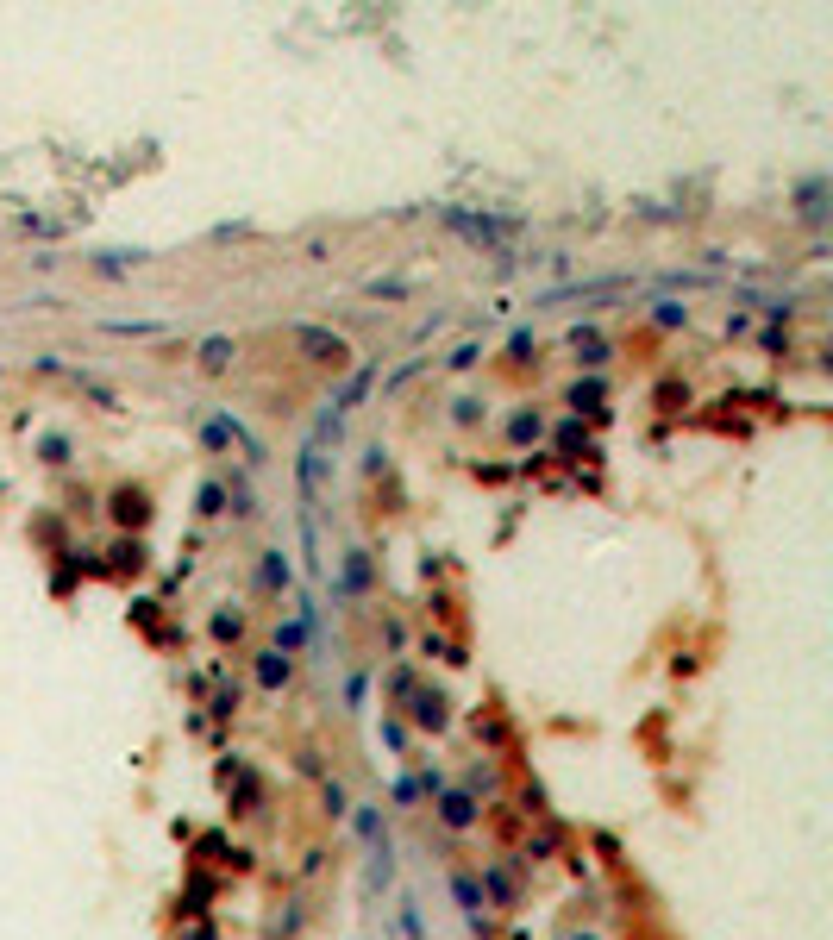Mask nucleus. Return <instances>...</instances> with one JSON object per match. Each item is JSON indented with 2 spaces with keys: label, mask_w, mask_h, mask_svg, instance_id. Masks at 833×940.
<instances>
[{
  "label": "nucleus",
  "mask_w": 833,
  "mask_h": 940,
  "mask_svg": "<svg viewBox=\"0 0 833 940\" xmlns=\"http://www.w3.org/2000/svg\"><path fill=\"white\" fill-rule=\"evenodd\" d=\"M295 345H301L314 364H332V370L351 364V345H345L339 333H326V326H295Z\"/></svg>",
  "instance_id": "f257e3e1"
},
{
  "label": "nucleus",
  "mask_w": 833,
  "mask_h": 940,
  "mask_svg": "<svg viewBox=\"0 0 833 940\" xmlns=\"http://www.w3.org/2000/svg\"><path fill=\"white\" fill-rule=\"evenodd\" d=\"M451 226L470 232V239H483V245H508V226H495V220H464V214H451Z\"/></svg>",
  "instance_id": "f03ea898"
},
{
  "label": "nucleus",
  "mask_w": 833,
  "mask_h": 940,
  "mask_svg": "<svg viewBox=\"0 0 833 940\" xmlns=\"http://www.w3.org/2000/svg\"><path fill=\"white\" fill-rule=\"evenodd\" d=\"M226 358H232V345H226V339H207V345H201V364H207V370H220Z\"/></svg>",
  "instance_id": "7ed1b4c3"
},
{
  "label": "nucleus",
  "mask_w": 833,
  "mask_h": 940,
  "mask_svg": "<svg viewBox=\"0 0 833 940\" xmlns=\"http://www.w3.org/2000/svg\"><path fill=\"white\" fill-rule=\"evenodd\" d=\"M445 821H451V828H464V821H470V803H464V796H445Z\"/></svg>",
  "instance_id": "20e7f679"
},
{
  "label": "nucleus",
  "mask_w": 833,
  "mask_h": 940,
  "mask_svg": "<svg viewBox=\"0 0 833 940\" xmlns=\"http://www.w3.org/2000/svg\"><path fill=\"white\" fill-rule=\"evenodd\" d=\"M264 583H289V564H282V552L264 558Z\"/></svg>",
  "instance_id": "39448f33"
},
{
  "label": "nucleus",
  "mask_w": 833,
  "mask_h": 940,
  "mask_svg": "<svg viewBox=\"0 0 833 940\" xmlns=\"http://www.w3.org/2000/svg\"><path fill=\"white\" fill-rule=\"evenodd\" d=\"M282 677H289V658L270 652V658H264V684H282Z\"/></svg>",
  "instance_id": "423d86ee"
}]
</instances>
